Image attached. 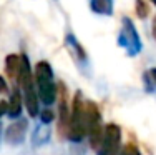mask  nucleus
Masks as SVG:
<instances>
[{
	"label": "nucleus",
	"instance_id": "f257e3e1",
	"mask_svg": "<svg viewBox=\"0 0 156 155\" xmlns=\"http://www.w3.org/2000/svg\"><path fill=\"white\" fill-rule=\"evenodd\" d=\"M33 82H35L38 100L50 107L58 100V85L53 79V68L47 60H40L33 67Z\"/></svg>",
	"mask_w": 156,
	"mask_h": 155
},
{
	"label": "nucleus",
	"instance_id": "39448f33",
	"mask_svg": "<svg viewBox=\"0 0 156 155\" xmlns=\"http://www.w3.org/2000/svg\"><path fill=\"white\" fill-rule=\"evenodd\" d=\"M121 150V128L116 124H106L96 147V155H118Z\"/></svg>",
	"mask_w": 156,
	"mask_h": 155
},
{
	"label": "nucleus",
	"instance_id": "f3484780",
	"mask_svg": "<svg viewBox=\"0 0 156 155\" xmlns=\"http://www.w3.org/2000/svg\"><path fill=\"white\" fill-rule=\"evenodd\" d=\"M7 113V102H0V119Z\"/></svg>",
	"mask_w": 156,
	"mask_h": 155
},
{
	"label": "nucleus",
	"instance_id": "423d86ee",
	"mask_svg": "<svg viewBox=\"0 0 156 155\" xmlns=\"http://www.w3.org/2000/svg\"><path fill=\"white\" fill-rule=\"evenodd\" d=\"M27 128H28V122L25 119H18L15 120L9 128L5 130V140L10 145H20L25 140L27 135Z\"/></svg>",
	"mask_w": 156,
	"mask_h": 155
},
{
	"label": "nucleus",
	"instance_id": "0eeeda50",
	"mask_svg": "<svg viewBox=\"0 0 156 155\" xmlns=\"http://www.w3.org/2000/svg\"><path fill=\"white\" fill-rule=\"evenodd\" d=\"M22 112H23V98H22V92L20 88L12 90L10 100L7 102V115L13 120L22 119Z\"/></svg>",
	"mask_w": 156,
	"mask_h": 155
},
{
	"label": "nucleus",
	"instance_id": "6ab92c4d",
	"mask_svg": "<svg viewBox=\"0 0 156 155\" xmlns=\"http://www.w3.org/2000/svg\"><path fill=\"white\" fill-rule=\"evenodd\" d=\"M150 2H151V3H153V5H156V0H150Z\"/></svg>",
	"mask_w": 156,
	"mask_h": 155
},
{
	"label": "nucleus",
	"instance_id": "6e6552de",
	"mask_svg": "<svg viewBox=\"0 0 156 155\" xmlns=\"http://www.w3.org/2000/svg\"><path fill=\"white\" fill-rule=\"evenodd\" d=\"M65 45L68 47V50L73 54V57H75L76 62H80V64H87V62H88L87 52H85V49L81 47V43L78 42L72 34H68L65 37Z\"/></svg>",
	"mask_w": 156,
	"mask_h": 155
},
{
	"label": "nucleus",
	"instance_id": "9b49d317",
	"mask_svg": "<svg viewBox=\"0 0 156 155\" xmlns=\"http://www.w3.org/2000/svg\"><path fill=\"white\" fill-rule=\"evenodd\" d=\"M91 12L98 15H113V0H90Z\"/></svg>",
	"mask_w": 156,
	"mask_h": 155
},
{
	"label": "nucleus",
	"instance_id": "20e7f679",
	"mask_svg": "<svg viewBox=\"0 0 156 155\" xmlns=\"http://www.w3.org/2000/svg\"><path fill=\"white\" fill-rule=\"evenodd\" d=\"M118 45L121 49H125L126 54L131 55V57L138 55L141 49H143V43H141L138 30H136L135 24L128 17H125L121 20V28H120V34H118Z\"/></svg>",
	"mask_w": 156,
	"mask_h": 155
},
{
	"label": "nucleus",
	"instance_id": "f03ea898",
	"mask_svg": "<svg viewBox=\"0 0 156 155\" xmlns=\"http://www.w3.org/2000/svg\"><path fill=\"white\" fill-rule=\"evenodd\" d=\"M85 107L87 100L83 98L81 92H76L70 105V122L66 128V138L73 143L83 142L87 137V120H85Z\"/></svg>",
	"mask_w": 156,
	"mask_h": 155
},
{
	"label": "nucleus",
	"instance_id": "f8f14e48",
	"mask_svg": "<svg viewBox=\"0 0 156 155\" xmlns=\"http://www.w3.org/2000/svg\"><path fill=\"white\" fill-rule=\"evenodd\" d=\"M136 15L140 18H146L150 15V5L144 0H136Z\"/></svg>",
	"mask_w": 156,
	"mask_h": 155
},
{
	"label": "nucleus",
	"instance_id": "1a4fd4ad",
	"mask_svg": "<svg viewBox=\"0 0 156 155\" xmlns=\"http://www.w3.org/2000/svg\"><path fill=\"white\" fill-rule=\"evenodd\" d=\"M20 70H22V55L10 54L5 58V73L9 75V79L17 80L18 75H20Z\"/></svg>",
	"mask_w": 156,
	"mask_h": 155
},
{
	"label": "nucleus",
	"instance_id": "2eb2a0df",
	"mask_svg": "<svg viewBox=\"0 0 156 155\" xmlns=\"http://www.w3.org/2000/svg\"><path fill=\"white\" fill-rule=\"evenodd\" d=\"M144 79L148 80V83H150V85L156 87V67L151 68V70H148V72L144 73Z\"/></svg>",
	"mask_w": 156,
	"mask_h": 155
},
{
	"label": "nucleus",
	"instance_id": "4468645a",
	"mask_svg": "<svg viewBox=\"0 0 156 155\" xmlns=\"http://www.w3.org/2000/svg\"><path fill=\"white\" fill-rule=\"evenodd\" d=\"M38 119L42 124H45V125H50L51 124V120H55V113L51 112L50 109H45V110H40V115H38Z\"/></svg>",
	"mask_w": 156,
	"mask_h": 155
},
{
	"label": "nucleus",
	"instance_id": "7ed1b4c3",
	"mask_svg": "<svg viewBox=\"0 0 156 155\" xmlns=\"http://www.w3.org/2000/svg\"><path fill=\"white\" fill-rule=\"evenodd\" d=\"M85 120H87V137H88V140H90L91 149L96 150L100 140H101L105 125H103L100 107L96 105L93 100H87V107H85Z\"/></svg>",
	"mask_w": 156,
	"mask_h": 155
},
{
	"label": "nucleus",
	"instance_id": "ddd939ff",
	"mask_svg": "<svg viewBox=\"0 0 156 155\" xmlns=\"http://www.w3.org/2000/svg\"><path fill=\"white\" fill-rule=\"evenodd\" d=\"M118 155H141V152H140V149L135 145V143L128 142L125 147H121V150H120Z\"/></svg>",
	"mask_w": 156,
	"mask_h": 155
},
{
	"label": "nucleus",
	"instance_id": "9d476101",
	"mask_svg": "<svg viewBox=\"0 0 156 155\" xmlns=\"http://www.w3.org/2000/svg\"><path fill=\"white\" fill-rule=\"evenodd\" d=\"M51 138V128L45 124H40L35 127L32 134V143L35 147H42V145H47Z\"/></svg>",
	"mask_w": 156,
	"mask_h": 155
},
{
	"label": "nucleus",
	"instance_id": "dca6fc26",
	"mask_svg": "<svg viewBox=\"0 0 156 155\" xmlns=\"http://www.w3.org/2000/svg\"><path fill=\"white\" fill-rule=\"evenodd\" d=\"M9 92V85H7V80L0 75V94H7Z\"/></svg>",
	"mask_w": 156,
	"mask_h": 155
},
{
	"label": "nucleus",
	"instance_id": "a211bd4d",
	"mask_svg": "<svg viewBox=\"0 0 156 155\" xmlns=\"http://www.w3.org/2000/svg\"><path fill=\"white\" fill-rule=\"evenodd\" d=\"M153 35H154V39H156V17H154V22H153Z\"/></svg>",
	"mask_w": 156,
	"mask_h": 155
}]
</instances>
